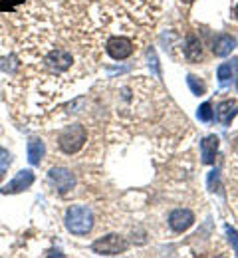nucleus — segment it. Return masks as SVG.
Instances as JSON below:
<instances>
[{
  "label": "nucleus",
  "mask_w": 238,
  "mask_h": 258,
  "mask_svg": "<svg viewBox=\"0 0 238 258\" xmlns=\"http://www.w3.org/2000/svg\"><path fill=\"white\" fill-rule=\"evenodd\" d=\"M64 225L71 234L84 236L94 228V213L88 205H73L66 211Z\"/></svg>",
  "instance_id": "1"
},
{
  "label": "nucleus",
  "mask_w": 238,
  "mask_h": 258,
  "mask_svg": "<svg viewBox=\"0 0 238 258\" xmlns=\"http://www.w3.org/2000/svg\"><path fill=\"white\" fill-rule=\"evenodd\" d=\"M86 141H88V131H86L84 125H80V123L68 125V127L60 133V137H58L60 149H62L64 153H68V155L77 153V151L86 145Z\"/></svg>",
  "instance_id": "2"
},
{
  "label": "nucleus",
  "mask_w": 238,
  "mask_h": 258,
  "mask_svg": "<svg viewBox=\"0 0 238 258\" xmlns=\"http://www.w3.org/2000/svg\"><path fill=\"white\" fill-rule=\"evenodd\" d=\"M129 248L127 240L119 234H107L100 240H96L92 244V250L96 254H103V256H115V254H123Z\"/></svg>",
  "instance_id": "3"
},
{
  "label": "nucleus",
  "mask_w": 238,
  "mask_h": 258,
  "mask_svg": "<svg viewBox=\"0 0 238 258\" xmlns=\"http://www.w3.org/2000/svg\"><path fill=\"white\" fill-rule=\"evenodd\" d=\"M48 179L60 195H68L75 187V175L66 167H52L48 171Z\"/></svg>",
  "instance_id": "4"
},
{
  "label": "nucleus",
  "mask_w": 238,
  "mask_h": 258,
  "mask_svg": "<svg viewBox=\"0 0 238 258\" xmlns=\"http://www.w3.org/2000/svg\"><path fill=\"white\" fill-rule=\"evenodd\" d=\"M105 50H107V54H109L113 60H127V58L135 52V46H133V42H131L129 38H125V36H113V38L107 40Z\"/></svg>",
  "instance_id": "5"
},
{
  "label": "nucleus",
  "mask_w": 238,
  "mask_h": 258,
  "mask_svg": "<svg viewBox=\"0 0 238 258\" xmlns=\"http://www.w3.org/2000/svg\"><path fill=\"white\" fill-rule=\"evenodd\" d=\"M34 179H36L34 173H32L30 169H22V171H18V173H16V177H14L8 185H4V187L0 189V193L2 195L22 193V191H26V189H30V187H32Z\"/></svg>",
  "instance_id": "6"
},
{
  "label": "nucleus",
  "mask_w": 238,
  "mask_h": 258,
  "mask_svg": "<svg viewBox=\"0 0 238 258\" xmlns=\"http://www.w3.org/2000/svg\"><path fill=\"white\" fill-rule=\"evenodd\" d=\"M193 223H195V215L189 209H177L169 217V226L175 232H185L187 228L193 226Z\"/></svg>",
  "instance_id": "7"
},
{
  "label": "nucleus",
  "mask_w": 238,
  "mask_h": 258,
  "mask_svg": "<svg viewBox=\"0 0 238 258\" xmlns=\"http://www.w3.org/2000/svg\"><path fill=\"white\" fill-rule=\"evenodd\" d=\"M46 64H48V68H52L56 72H66L71 66V54L66 52V50H54V52L48 54Z\"/></svg>",
  "instance_id": "8"
},
{
  "label": "nucleus",
  "mask_w": 238,
  "mask_h": 258,
  "mask_svg": "<svg viewBox=\"0 0 238 258\" xmlns=\"http://www.w3.org/2000/svg\"><path fill=\"white\" fill-rule=\"evenodd\" d=\"M238 113V103L234 99H226L222 103H218L216 107V119L220 121V125H230V121L234 119V115Z\"/></svg>",
  "instance_id": "9"
},
{
  "label": "nucleus",
  "mask_w": 238,
  "mask_h": 258,
  "mask_svg": "<svg viewBox=\"0 0 238 258\" xmlns=\"http://www.w3.org/2000/svg\"><path fill=\"white\" fill-rule=\"evenodd\" d=\"M234 46H236V40H234L232 36L220 34V36H216L214 42H212V54L218 56V58H224V56H228V54L234 50Z\"/></svg>",
  "instance_id": "10"
},
{
  "label": "nucleus",
  "mask_w": 238,
  "mask_h": 258,
  "mask_svg": "<svg viewBox=\"0 0 238 258\" xmlns=\"http://www.w3.org/2000/svg\"><path fill=\"white\" fill-rule=\"evenodd\" d=\"M203 56V46H201V40L197 34H189L187 36V42H185V58L189 62H199Z\"/></svg>",
  "instance_id": "11"
},
{
  "label": "nucleus",
  "mask_w": 238,
  "mask_h": 258,
  "mask_svg": "<svg viewBox=\"0 0 238 258\" xmlns=\"http://www.w3.org/2000/svg\"><path fill=\"white\" fill-rule=\"evenodd\" d=\"M216 151H218V137L216 135H208L201 141V157H203L204 165H212L214 163Z\"/></svg>",
  "instance_id": "12"
},
{
  "label": "nucleus",
  "mask_w": 238,
  "mask_h": 258,
  "mask_svg": "<svg viewBox=\"0 0 238 258\" xmlns=\"http://www.w3.org/2000/svg\"><path fill=\"white\" fill-rule=\"evenodd\" d=\"M44 155H46V145H44V141L42 139H30L28 141V161L30 165H40L42 159H44Z\"/></svg>",
  "instance_id": "13"
},
{
  "label": "nucleus",
  "mask_w": 238,
  "mask_h": 258,
  "mask_svg": "<svg viewBox=\"0 0 238 258\" xmlns=\"http://www.w3.org/2000/svg\"><path fill=\"white\" fill-rule=\"evenodd\" d=\"M218 82H220V86L222 88H228L230 84H232V78H234V72H232V66L230 64H222L218 66Z\"/></svg>",
  "instance_id": "14"
},
{
  "label": "nucleus",
  "mask_w": 238,
  "mask_h": 258,
  "mask_svg": "<svg viewBox=\"0 0 238 258\" xmlns=\"http://www.w3.org/2000/svg\"><path fill=\"white\" fill-rule=\"evenodd\" d=\"M12 165V155H10V151L8 149H4V147H0V181L4 179V175L8 173V167Z\"/></svg>",
  "instance_id": "15"
},
{
  "label": "nucleus",
  "mask_w": 238,
  "mask_h": 258,
  "mask_svg": "<svg viewBox=\"0 0 238 258\" xmlns=\"http://www.w3.org/2000/svg\"><path fill=\"white\" fill-rule=\"evenodd\" d=\"M187 84H189V88H191V92H193L195 96H204L206 86H204V82H201L197 76H189V78H187Z\"/></svg>",
  "instance_id": "16"
},
{
  "label": "nucleus",
  "mask_w": 238,
  "mask_h": 258,
  "mask_svg": "<svg viewBox=\"0 0 238 258\" xmlns=\"http://www.w3.org/2000/svg\"><path fill=\"white\" fill-rule=\"evenodd\" d=\"M197 117L201 119V121H204V123H208L210 119H212V105L206 101V103H203L201 107H199V111H197Z\"/></svg>",
  "instance_id": "17"
},
{
  "label": "nucleus",
  "mask_w": 238,
  "mask_h": 258,
  "mask_svg": "<svg viewBox=\"0 0 238 258\" xmlns=\"http://www.w3.org/2000/svg\"><path fill=\"white\" fill-rule=\"evenodd\" d=\"M16 68H18V62H16V58H14V56H8V58H0V70L14 74V72H16Z\"/></svg>",
  "instance_id": "18"
},
{
  "label": "nucleus",
  "mask_w": 238,
  "mask_h": 258,
  "mask_svg": "<svg viewBox=\"0 0 238 258\" xmlns=\"http://www.w3.org/2000/svg\"><path fill=\"white\" fill-rule=\"evenodd\" d=\"M226 234H228V240H230V244L234 246V250H236V254H238V232L234 228L226 226Z\"/></svg>",
  "instance_id": "19"
},
{
  "label": "nucleus",
  "mask_w": 238,
  "mask_h": 258,
  "mask_svg": "<svg viewBox=\"0 0 238 258\" xmlns=\"http://www.w3.org/2000/svg\"><path fill=\"white\" fill-rule=\"evenodd\" d=\"M214 183H218V171H212L210 177H208V187L214 189Z\"/></svg>",
  "instance_id": "20"
},
{
  "label": "nucleus",
  "mask_w": 238,
  "mask_h": 258,
  "mask_svg": "<svg viewBox=\"0 0 238 258\" xmlns=\"http://www.w3.org/2000/svg\"><path fill=\"white\" fill-rule=\"evenodd\" d=\"M183 2H185V4H191V2H193V0H183Z\"/></svg>",
  "instance_id": "21"
},
{
  "label": "nucleus",
  "mask_w": 238,
  "mask_h": 258,
  "mask_svg": "<svg viewBox=\"0 0 238 258\" xmlns=\"http://www.w3.org/2000/svg\"><path fill=\"white\" fill-rule=\"evenodd\" d=\"M234 14H236V18H238V6L234 8Z\"/></svg>",
  "instance_id": "22"
},
{
  "label": "nucleus",
  "mask_w": 238,
  "mask_h": 258,
  "mask_svg": "<svg viewBox=\"0 0 238 258\" xmlns=\"http://www.w3.org/2000/svg\"><path fill=\"white\" fill-rule=\"evenodd\" d=\"M236 62H238V60H236ZM236 66H238V64H236Z\"/></svg>",
  "instance_id": "23"
}]
</instances>
